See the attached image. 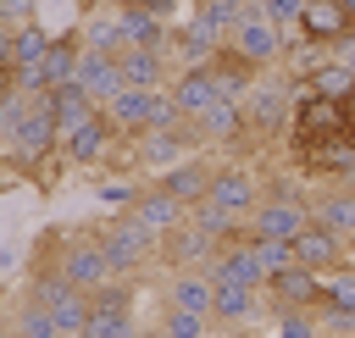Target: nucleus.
I'll return each mask as SVG.
<instances>
[{
  "instance_id": "f03ea898",
  "label": "nucleus",
  "mask_w": 355,
  "mask_h": 338,
  "mask_svg": "<svg viewBox=\"0 0 355 338\" xmlns=\"http://www.w3.org/2000/svg\"><path fill=\"white\" fill-rule=\"evenodd\" d=\"M55 155H61V127H55L44 94H17V122H11V139H6V161L39 172V166H50ZM39 177H44V172H39Z\"/></svg>"
},
{
  "instance_id": "393cba45",
  "label": "nucleus",
  "mask_w": 355,
  "mask_h": 338,
  "mask_svg": "<svg viewBox=\"0 0 355 338\" xmlns=\"http://www.w3.org/2000/svg\"><path fill=\"white\" fill-rule=\"evenodd\" d=\"M11 338H67L61 327H55V316L39 305V299H17V310H11Z\"/></svg>"
},
{
  "instance_id": "2eb2a0df",
  "label": "nucleus",
  "mask_w": 355,
  "mask_h": 338,
  "mask_svg": "<svg viewBox=\"0 0 355 338\" xmlns=\"http://www.w3.org/2000/svg\"><path fill=\"white\" fill-rule=\"evenodd\" d=\"M172 100H178L183 116H205V111L222 100L216 72H211V66H178V78H172Z\"/></svg>"
},
{
  "instance_id": "1a4fd4ad",
  "label": "nucleus",
  "mask_w": 355,
  "mask_h": 338,
  "mask_svg": "<svg viewBox=\"0 0 355 338\" xmlns=\"http://www.w3.org/2000/svg\"><path fill=\"white\" fill-rule=\"evenodd\" d=\"M111 144H116V127L105 122V111H94L83 127H72V133L61 139V161H67V166H100V161L111 155Z\"/></svg>"
},
{
  "instance_id": "2f4dec72",
  "label": "nucleus",
  "mask_w": 355,
  "mask_h": 338,
  "mask_svg": "<svg viewBox=\"0 0 355 338\" xmlns=\"http://www.w3.org/2000/svg\"><path fill=\"white\" fill-rule=\"evenodd\" d=\"M139 194H144V183H139V177L94 183V199H100V205H111V211H133V205H139Z\"/></svg>"
},
{
  "instance_id": "e433bc0d",
  "label": "nucleus",
  "mask_w": 355,
  "mask_h": 338,
  "mask_svg": "<svg viewBox=\"0 0 355 338\" xmlns=\"http://www.w3.org/2000/svg\"><path fill=\"white\" fill-rule=\"evenodd\" d=\"M133 338H166V332H161V327H139Z\"/></svg>"
},
{
  "instance_id": "a211bd4d",
  "label": "nucleus",
  "mask_w": 355,
  "mask_h": 338,
  "mask_svg": "<svg viewBox=\"0 0 355 338\" xmlns=\"http://www.w3.org/2000/svg\"><path fill=\"white\" fill-rule=\"evenodd\" d=\"M78 89H83L94 105L116 100V94L128 89V78H122V61H116V55H94V50H83V66H78Z\"/></svg>"
},
{
  "instance_id": "423d86ee",
  "label": "nucleus",
  "mask_w": 355,
  "mask_h": 338,
  "mask_svg": "<svg viewBox=\"0 0 355 338\" xmlns=\"http://www.w3.org/2000/svg\"><path fill=\"white\" fill-rule=\"evenodd\" d=\"M316 216H311V199H261L255 211H250V238H283V244H294L305 227H311Z\"/></svg>"
},
{
  "instance_id": "6ab92c4d",
  "label": "nucleus",
  "mask_w": 355,
  "mask_h": 338,
  "mask_svg": "<svg viewBox=\"0 0 355 338\" xmlns=\"http://www.w3.org/2000/svg\"><path fill=\"white\" fill-rule=\"evenodd\" d=\"M133 216H139V222H144L155 238H166L172 227H183V222H189V205H183V199H172L161 183H144V194H139Z\"/></svg>"
},
{
  "instance_id": "7ed1b4c3",
  "label": "nucleus",
  "mask_w": 355,
  "mask_h": 338,
  "mask_svg": "<svg viewBox=\"0 0 355 338\" xmlns=\"http://www.w3.org/2000/svg\"><path fill=\"white\" fill-rule=\"evenodd\" d=\"M94 233H100V249H105V260H111V277H139V266L161 249V238H155L133 211H122V216L100 222Z\"/></svg>"
},
{
  "instance_id": "9d476101",
  "label": "nucleus",
  "mask_w": 355,
  "mask_h": 338,
  "mask_svg": "<svg viewBox=\"0 0 355 338\" xmlns=\"http://www.w3.org/2000/svg\"><path fill=\"white\" fill-rule=\"evenodd\" d=\"M288 249H294V266H311V272H322V277L338 272V266H349V244H344L338 233H327L322 222H311Z\"/></svg>"
},
{
  "instance_id": "dca6fc26",
  "label": "nucleus",
  "mask_w": 355,
  "mask_h": 338,
  "mask_svg": "<svg viewBox=\"0 0 355 338\" xmlns=\"http://www.w3.org/2000/svg\"><path fill=\"white\" fill-rule=\"evenodd\" d=\"M211 172H216V161H205V155H189V161H178V166H166L161 177H150V183H161L172 199H183V205H200L205 199V188H211Z\"/></svg>"
},
{
  "instance_id": "ea45409f",
  "label": "nucleus",
  "mask_w": 355,
  "mask_h": 338,
  "mask_svg": "<svg viewBox=\"0 0 355 338\" xmlns=\"http://www.w3.org/2000/svg\"><path fill=\"white\" fill-rule=\"evenodd\" d=\"M0 338H6V332H0Z\"/></svg>"
},
{
  "instance_id": "b1692460",
  "label": "nucleus",
  "mask_w": 355,
  "mask_h": 338,
  "mask_svg": "<svg viewBox=\"0 0 355 338\" xmlns=\"http://www.w3.org/2000/svg\"><path fill=\"white\" fill-rule=\"evenodd\" d=\"M44 105H50V116H55V127H61V139L72 133V127H83L100 105L78 89V83H61V89H44Z\"/></svg>"
},
{
  "instance_id": "39448f33",
  "label": "nucleus",
  "mask_w": 355,
  "mask_h": 338,
  "mask_svg": "<svg viewBox=\"0 0 355 338\" xmlns=\"http://www.w3.org/2000/svg\"><path fill=\"white\" fill-rule=\"evenodd\" d=\"M261 183H255V172L250 166H239V161H216V172H211V188H205V199L216 205V211H227V216H239V222H250V211L261 205Z\"/></svg>"
},
{
  "instance_id": "f257e3e1",
  "label": "nucleus",
  "mask_w": 355,
  "mask_h": 338,
  "mask_svg": "<svg viewBox=\"0 0 355 338\" xmlns=\"http://www.w3.org/2000/svg\"><path fill=\"white\" fill-rule=\"evenodd\" d=\"M300 78L272 66L255 78V89L244 94V127H250V144H266V139H283L294 127V105H300Z\"/></svg>"
},
{
  "instance_id": "4c0bfd02",
  "label": "nucleus",
  "mask_w": 355,
  "mask_h": 338,
  "mask_svg": "<svg viewBox=\"0 0 355 338\" xmlns=\"http://www.w3.org/2000/svg\"><path fill=\"white\" fill-rule=\"evenodd\" d=\"M338 6H344V11H349V22H355V0H338Z\"/></svg>"
},
{
  "instance_id": "c85d7f7f",
  "label": "nucleus",
  "mask_w": 355,
  "mask_h": 338,
  "mask_svg": "<svg viewBox=\"0 0 355 338\" xmlns=\"http://www.w3.org/2000/svg\"><path fill=\"white\" fill-rule=\"evenodd\" d=\"M133 332H139L133 310H89V327H83V338H133Z\"/></svg>"
},
{
  "instance_id": "412c9836",
  "label": "nucleus",
  "mask_w": 355,
  "mask_h": 338,
  "mask_svg": "<svg viewBox=\"0 0 355 338\" xmlns=\"http://www.w3.org/2000/svg\"><path fill=\"white\" fill-rule=\"evenodd\" d=\"M200 122V133H205V144H222V150H244L250 144V127H244V105H233V100H216L205 116H194Z\"/></svg>"
},
{
  "instance_id": "c9c22d12",
  "label": "nucleus",
  "mask_w": 355,
  "mask_h": 338,
  "mask_svg": "<svg viewBox=\"0 0 355 338\" xmlns=\"http://www.w3.org/2000/svg\"><path fill=\"white\" fill-rule=\"evenodd\" d=\"M333 55H338V61H344V66H349V72H355V39H344V44H338V50H333Z\"/></svg>"
},
{
  "instance_id": "0eeeda50",
  "label": "nucleus",
  "mask_w": 355,
  "mask_h": 338,
  "mask_svg": "<svg viewBox=\"0 0 355 338\" xmlns=\"http://www.w3.org/2000/svg\"><path fill=\"white\" fill-rule=\"evenodd\" d=\"M322 305V272L311 266H283L266 277V316L272 310H316Z\"/></svg>"
},
{
  "instance_id": "f3484780",
  "label": "nucleus",
  "mask_w": 355,
  "mask_h": 338,
  "mask_svg": "<svg viewBox=\"0 0 355 338\" xmlns=\"http://www.w3.org/2000/svg\"><path fill=\"white\" fill-rule=\"evenodd\" d=\"M261 299H266L261 288H244V283H216L211 321H216V327H255V316L266 310Z\"/></svg>"
},
{
  "instance_id": "aec40b11",
  "label": "nucleus",
  "mask_w": 355,
  "mask_h": 338,
  "mask_svg": "<svg viewBox=\"0 0 355 338\" xmlns=\"http://www.w3.org/2000/svg\"><path fill=\"white\" fill-rule=\"evenodd\" d=\"M39 66H44V89H61V83H78V66H83V33H78V28H67V33H55Z\"/></svg>"
},
{
  "instance_id": "f8f14e48",
  "label": "nucleus",
  "mask_w": 355,
  "mask_h": 338,
  "mask_svg": "<svg viewBox=\"0 0 355 338\" xmlns=\"http://www.w3.org/2000/svg\"><path fill=\"white\" fill-rule=\"evenodd\" d=\"M155 94H161V89H133V83H128L116 100H105V105H100V111H105V122L116 127V139H139V133L150 127Z\"/></svg>"
},
{
  "instance_id": "58836bf2",
  "label": "nucleus",
  "mask_w": 355,
  "mask_h": 338,
  "mask_svg": "<svg viewBox=\"0 0 355 338\" xmlns=\"http://www.w3.org/2000/svg\"><path fill=\"white\" fill-rule=\"evenodd\" d=\"M349 266H355V255H349Z\"/></svg>"
},
{
  "instance_id": "bb28decb",
  "label": "nucleus",
  "mask_w": 355,
  "mask_h": 338,
  "mask_svg": "<svg viewBox=\"0 0 355 338\" xmlns=\"http://www.w3.org/2000/svg\"><path fill=\"white\" fill-rule=\"evenodd\" d=\"M155 327H161L166 338H211V332H216L211 316H194V310H178V305H166Z\"/></svg>"
},
{
  "instance_id": "c756f323",
  "label": "nucleus",
  "mask_w": 355,
  "mask_h": 338,
  "mask_svg": "<svg viewBox=\"0 0 355 338\" xmlns=\"http://www.w3.org/2000/svg\"><path fill=\"white\" fill-rule=\"evenodd\" d=\"M272 338H327L316 310H272Z\"/></svg>"
},
{
  "instance_id": "5701e85b",
  "label": "nucleus",
  "mask_w": 355,
  "mask_h": 338,
  "mask_svg": "<svg viewBox=\"0 0 355 338\" xmlns=\"http://www.w3.org/2000/svg\"><path fill=\"white\" fill-rule=\"evenodd\" d=\"M166 305L194 310V316H211V305H216V283H211V272H205V266L178 272V277H172V288H166Z\"/></svg>"
},
{
  "instance_id": "9b49d317",
  "label": "nucleus",
  "mask_w": 355,
  "mask_h": 338,
  "mask_svg": "<svg viewBox=\"0 0 355 338\" xmlns=\"http://www.w3.org/2000/svg\"><path fill=\"white\" fill-rule=\"evenodd\" d=\"M294 33H305V39L327 44V50H338L344 39H355V22H349V11H344L338 0H305V17H300Z\"/></svg>"
},
{
  "instance_id": "cd10ccee",
  "label": "nucleus",
  "mask_w": 355,
  "mask_h": 338,
  "mask_svg": "<svg viewBox=\"0 0 355 338\" xmlns=\"http://www.w3.org/2000/svg\"><path fill=\"white\" fill-rule=\"evenodd\" d=\"M50 28L44 22H28V28H17V50H11V66H39L44 61V50H50Z\"/></svg>"
},
{
  "instance_id": "a878e982",
  "label": "nucleus",
  "mask_w": 355,
  "mask_h": 338,
  "mask_svg": "<svg viewBox=\"0 0 355 338\" xmlns=\"http://www.w3.org/2000/svg\"><path fill=\"white\" fill-rule=\"evenodd\" d=\"M305 89H311L316 100H349V94H355V72L333 55L327 66H316V72H311V83H305Z\"/></svg>"
},
{
  "instance_id": "72a5a7b5",
  "label": "nucleus",
  "mask_w": 355,
  "mask_h": 338,
  "mask_svg": "<svg viewBox=\"0 0 355 338\" xmlns=\"http://www.w3.org/2000/svg\"><path fill=\"white\" fill-rule=\"evenodd\" d=\"M0 22H11V28L39 22V0H0Z\"/></svg>"
},
{
  "instance_id": "f704fd0d",
  "label": "nucleus",
  "mask_w": 355,
  "mask_h": 338,
  "mask_svg": "<svg viewBox=\"0 0 355 338\" xmlns=\"http://www.w3.org/2000/svg\"><path fill=\"white\" fill-rule=\"evenodd\" d=\"M0 100H17V83H11V66H0Z\"/></svg>"
},
{
  "instance_id": "7c9ffc66",
  "label": "nucleus",
  "mask_w": 355,
  "mask_h": 338,
  "mask_svg": "<svg viewBox=\"0 0 355 338\" xmlns=\"http://www.w3.org/2000/svg\"><path fill=\"white\" fill-rule=\"evenodd\" d=\"M322 305H333V310H349V316H355V266H338V272H327V277H322Z\"/></svg>"
},
{
  "instance_id": "20e7f679",
  "label": "nucleus",
  "mask_w": 355,
  "mask_h": 338,
  "mask_svg": "<svg viewBox=\"0 0 355 338\" xmlns=\"http://www.w3.org/2000/svg\"><path fill=\"white\" fill-rule=\"evenodd\" d=\"M288 33L294 28H277L266 11H261V0H250V11H244V22L233 28V39H227V50L233 55H244L250 66H261V72H272V66H283V50H288Z\"/></svg>"
},
{
  "instance_id": "473e14b6",
  "label": "nucleus",
  "mask_w": 355,
  "mask_h": 338,
  "mask_svg": "<svg viewBox=\"0 0 355 338\" xmlns=\"http://www.w3.org/2000/svg\"><path fill=\"white\" fill-rule=\"evenodd\" d=\"M261 11H266L277 28H300V17H305V0H261Z\"/></svg>"
},
{
  "instance_id": "4468645a",
  "label": "nucleus",
  "mask_w": 355,
  "mask_h": 338,
  "mask_svg": "<svg viewBox=\"0 0 355 338\" xmlns=\"http://www.w3.org/2000/svg\"><path fill=\"white\" fill-rule=\"evenodd\" d=\"M311 216L355 249V183H333V188H322V194L311 199Z\"/></svg>"
},
{
  "instance_id": "6e6552de",
  "label": "nucleus",
  "mask_w": 355,
  "mask_h": 338,
  "mask_svg": "<svg viewBox=\"0 0 355 338\" xmlns=\"http://www.w3.org/2000/svg\"><path fill=\"white\" fill-rule=\"evenodd\" d=\"M205 272H211V283H244V288H261V294H266V266H261V255H255V238L222 244V249L205 260Z\"/></svg>"
},
{
  "instance_id": "4be33fe9",
  "label": "nucleus",
  "mask_w": 355,
  "mask_h": 338,
  "mask_svg": "<svg viewBox=\"0 0 355 338\" xmlns=\"http://www.w3.org/2000/svg\"><path fill=\"white\" fill-rule=\"evenodd\" d=\"M78 33H83V50H94V55H122V50H128V33H122V17H116V6H100V11H89V17L78 22Z\"/></svg>"
},
{
  "instance_id": "ddd939ff",
  "label": "nucleus",
  "mask_w": 355,
  "mask_h": 338,
  "mask_svg": "<svg viewBox=\"0 0 355 338\" xmlns=\"http://www.w3.org/2000/svg\"><path fill=\"white\" fill-rule=\"evenodd\" d=\"M116 61H122V78H128L133 89H172V78H178V61H172L166 50H139V44H128Z\"/></svg>"
}]
</instances>
